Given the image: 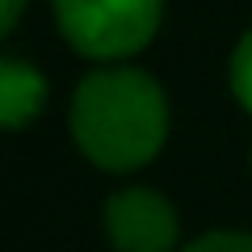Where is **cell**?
I'll list each match as a JSON object with an SVG mask.
<instances>
[{
  "label": "cell",
  "mask_w": 252,
  "mask_h": 252,
  "mask_svg": "<svg viewBox=\"0 0 252 252\" xmlns=\"http://www.w3.org/2000/svg\"><path fill=\"white\" fill-rule=\"evenodd\" d=\"M51 9L63 42L97 63L135 59L164 21V0H51Z\"/></svg>",
  "instance_id": "obj_2"
},
{
  "label": "cell",
  "mask_w": 252,
  "mask_h": 252,
  "mask_svg": "<svg viewBox=\"0 0 252 252\" xmlns=\"http://www.w3.org/2000/svg\"><path fill=\"white\" fill-rule=\"evenodd\" d=\"M185 252H252V235L248 231H227V227H219V231L198 235Z\"/></svg>",
  "instance_id": "obj_6"
},
{
  "label": "cell",
  "mask_w": 252,
  "mask_h": 252,
  "mask_svg": "<svg viewBox=\"0 0 252 252\" xmlns=\"http://www.w3.org/2000/svg\"><path fill=\"white\" fill-rule=\"evenodd\" d=\"M21 9H26V0H4V4H0V26H4V34H13V30H17Z\"/></svg>",
  "instance_id": "obj_7"
},
{
  "label": "cell",
  "mask_w": 252,
  "mask_h": 252,
  "mask_svg": "<svg viewBox=\"0 0 252 252\" xmlns=\"http://www.w3.org/2000/svg\"><path fill=\"white\" fill-rule=\"evenodd\" d=\"M227 84H231V97L252 114V30L235 42V51H231V63H227Z\"/></svg>",
  "instance_id": "obj_5"
},
{
  "label": "cell",
  "mask_w": 252,
  "mask_h": 252,
  "mask_svg": "<svg viewBox=\"0 0 252 252\" xmlns=\"http://www.w3.org/2000/svg\"><path fill=\"white\" fill-rule=\"evenodd\" d=\"M46 76L38 72L34 63L17 59H0V122L4 130H21L26 122H34L46 109Z\"/></svg>",
  "instance_id": "obj_4"
},
{
  "label": "cell",
  "mask_w": 252,
  "mask_h": 252,
  "mask_svg": "<svg viewBox=\"0 0 252 252\" xmlns=\"http://www.w3.org/2000/svg\"><path fill=\"white\" fill-rule=\"evenodd\" d=\"M105 231L118 252H172L181 223L164 193L147 185H130L105 202Z\"/></svg>",
  "instance_id": "obj_3"
},
{
  "label": "cell",
  "mask_w": 252,
  "mask_h": 252,
  "mask_svg": "<svg viewBox=\"0 0 252 252\" xmlns=\"http://www.w3.org/2000/svg\"><path fill=\"white\" fill-rule=\"evenodd\" d=\"M72 139L97 168L135 172L168 143V97L143 67H97L76 84Z\"/></svg>",
  "instance_id": "obj_1"
}]
</instances>
